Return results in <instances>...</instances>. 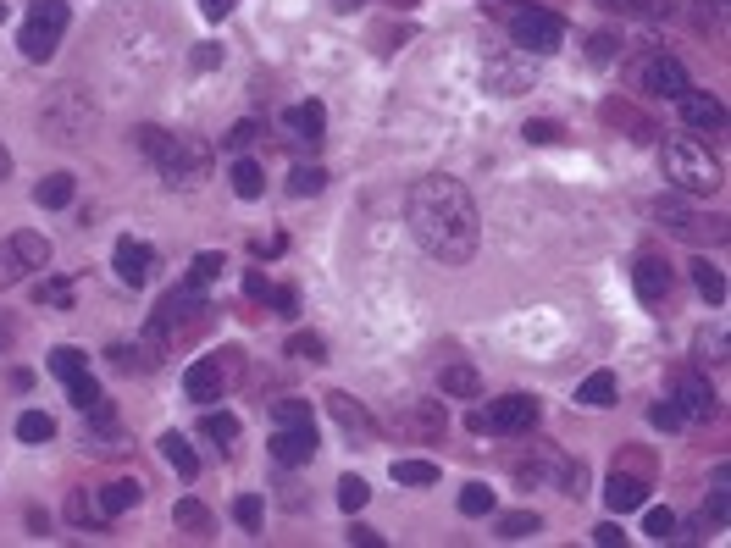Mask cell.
I'll return each mask as SVG.
<instances>
[{"label": "cell", "mask_w": 731, "mask_h": 548, "mask_svg": "<svg viewBox=\"0 0 731 548\" xmlns=\"http://www.w3.org/2000/svg\"><path fill=\"white\" fill-rule=\"evenodd\" d=\"M405 216L416 244L444 266H466L477 255V205H471L466 183L460 178H421L405 194Z\"/></svg>", "instance_id": "1"}, {"label": "cell", "mask_w": 731, "mask_h": 548, "mask_svg": "<svg viewBox=\"0 0 731 548\" xmlns=\"http://www.w3.org/2000/svg\"><path fill=\"white\" fill-rule=\"evenodd\" d=\"M660 167L682 194H715L720 189V161L698 139H671L660 150Z\"/></svg>", "instance_id": "2"}, {"label": "cell", "mask_w": 731, "mask_h": 548, "mask_svg": "<svg viewBox=\"0 0 731 548\" xmlns=\"http://www.w3.org/2000/svg\"><path fill=\"white\" fill-rule=\"evenodd\" d=\"M61 34H67V0H34L28 6V23L23 34H17V45H23L28 61H50L61 45Z\"/></svg>", "instance_id": "3"}, {"label": "cell", "mask_w": 731, "mask_h": 548, "mask_svg": "<svg viewBox=\"0 0 731 548\" xmlns=\"http://www.w3.org/2000/svg\"><path fill=\"white\" fill-rule=\"evenodd\" d=\"M510 45L527 50V56H554L565 45V23L543 6H516L510 12Z\"/></svg>", "instance_id": "4"}, {"label": "cell", "mask_w": 731, "mask_h": 548, "mask_svg": "<svg viewBox=\"0 0 731 548\" xmlns=\"http://www.w3.org/2000/svg\"><path fill=\"white\" fill-rule=\"evenodd\" d=\"M538 427V399L527 394H504L488 410H471V432H493V438H521Z\"/></svg>", "instance_id": "5"}, {"label": "cell", "mask_w": 731, "mask_h": 548, "mask_svg": "<svg viewBox=\"0 0 731 548\" xmlns=\"http://www.w3.org/2000/svg\"><path fill=\"white\" fill-rule=\"evenodd\" d=\"M156 167L172 189H178V183H200L205 172H211V150H205L200 139H189V133H167L161 150H156Z\"/></svg>", "instance_id": "6"}, {"label": "cell", "mask_w": 731, "mask_h": 548, "mask_svg": "<svg viewBox=\"0 0 731 548\" xmlns=\"http://www.w3.org/2000/svg\"><path fill=\"white\" fill-rule=\"evenodd\" d=\"M632 84L654 100H682L687 89H693L687 84V67L676 56H665V50H648V56L632 61Z\"/></svg>", "instance_id": "7"}, {"label": "cell", "mask_w": 731, "mask_h": 548, "mask_svg": "<svg viewBox=\"0 0 731 548\" xmlns=\"http://www.w3.org/2000/svg\"><path fill=\"white\" fill-rule=\"evenodd\" d=\"M45 266H50V244L39 233H12L0 244V288L23 283L28 272H45Z\"/></svg>", "instance_id": "8"}, {"label": "cell", "mask_w": 731, "mask_h": 548, "mask_svg": "<svg viewBox=\"0 0 731 548\" xmlns=\"http://www.w3.org/2000/svg\"><path fill=\"white\" fill-rule=\"evenodd\" d=\"M532 56L527 50H504V56H493L488 67H482V84L493 89V95H521V89H532Z\"/></svg>", "instance_id": "9"}, {"label": "cell", "mask_w": 731, "mask_h": 548, "mask_svg": "<svg viewBox=\"0 0 731 548\" xmlns=\"http://www.w3.org/2000/svg\"><path fill=\"white\" fill-rule=\"evenodd\" d=\"M89 100H78V89H61L56 95V106H45V128H50V139H61V144H72L78 133L89 128Z\"/></svg>", "instance_id": "10"}, {"label": "cell", "mask_w": 731, "mask_h": 548, "mask_svg": "<svg viewBox=\"0 0 731 548\" xmlns=\"http://www.w3.org/2000/svg\"><path fill=\"white\" fill-rule=\"evenodd\" d=\"M671 405L682 410V421H709L715 416V388H709V377H698V371H682V377L671 382Z\"/></svg>", "instance_id": "11"}, {"label": "cell", "mask_w": 731, "mask_h": 548, "mask_svg": "<svg viewBox=\"0 0 731 548\" xmlns=\"http://www.w3.org/2000/svg\"><path fill=\"white\" fill-rule=\"evenodd\" d=\"M111 266H117V283L144 288V283H150V272H156V250H150L144 239H117V250H111Z\"/></svg>", "instance_id": "12"}, {"label": "cell", "mask_w": 731, "mask_h": 548, "mask_svg": "<svg viewBox=\"0 0 731 548\" xmlns=\"http://www.w3.org/2000/svg\"><path fill=\"white\" fill-rule=\"evenodd\" d=\"M222 382H228L222 360H216V355H205V360H194V366L183 371V394H189V399H200V405H211V399H222Z\"/></svg>", "instance_id": "13"}, {"label": "cell", "mask_w": 731, "mask_h": 548, "mask_svg": "<svg viewBox=\"0 0 731 548\" xmlns=\"http://www.w3.org/2000/svg\"><path fill=\"white\" fill-rule=\"evenodd\" d=\"M316 454V427H277L272 432V460L277 465H305Z\"/></svg>", "instance_id": "14"}, {"label": "cell", "mask_w": 731, "mask_h": 548, "mask_svg": "<svg viewBox=\"0 0 731 548\" xmlns=\"http://www.w3.org/2000/svg\"><path fill=\"white\" fill-rule=\"evenodd\" d=\"M632 277H637V299H643V305H660V299H671V266H665L660 255H643Z\"/></svg>", "instance_id": "15"}, {"label": "cell", "mask_w": 731, "mask_h": 548, "mask_svg": "<svg viewBox=\"0 0 731 548\" xmlns=\"http://www.w3.org/2000/svg\"><path fill=\"white\" fill-rule=\"evenodd\" d=\"M399 427L416 432V438H438V432H444V405H438V399H410V405L399 410Z\"/></svg>", "instance_id": "16"}, {"label": "cell", "mask_w": 731, "mask_h": 548, "mask_svg": "<svg viewBox=\"0 0 731 548\" xmlns=\"http://www.w3.org/2000/svg\"><path fill=\"white\" fill-rule=\"evenodd\" d=\"M438 388H444V399H482V377H477V366H466V360H449V366L438 371Z\"/></svg>", "instance_id": "17"}, {"label": "cell", "mask_w": 731, "mask_h": 548, "mask_svg": "<svg viewBox=\"0 0 731 548\" xmlns=\"http://www.w3.org/2000/svg\"><path fill=\"white\" fill-rule=\"evenodd\" d=\"M676 106H682V117L693 122V128H726V106H720L715 95H698V89H687Z\"/></svg>", "instance_id": "18"}, {"label": "cell", "mask_w": 731, "mask_h": 548, "mask_svg": "<svg viewBox=\"0 0 731 548\" xmlns=\"http://www.w3.org/2000/svg\"><path fill=\"white\" fill-rule=\"evenodd\" d=\"M648 499V482L643 477H621V471H615L610 482H604V504H610L615 515H626V510H637V504Z\"/></svg>", "instance_id": "19"}, {"label": "cell", "mask_w": 731, "mask_h": 548, "mask_svg": "<svg viewBox=\"0 0 731 548\" xmlns=\"http://www.w3.org/2000/svg\"><path fill=\"white\" fill-rule=\"evenodd\" d=\"M327 410L338 416V427H349V432H360V438H372L377 432V421L366 416V405H355L349 394H327Z\"/></svg>", "instance_id": "20"}, {"label": "cell", "mask_w": 731, "mask_h": 548, "mask_svg": "<svg viewBox=\"0 0 731 548\" xmlns=\"http://www.w3.org/2000/svg\"><path fill=\"white\" fill-rule=\"evenodd\" d=\"M288 128L316 144V139H322V128H327V106H322V100H300V106L288 111Z\"/></svg>", "instance_id": "21"}, {"label": "cell", "mask_w": 731, "mask_h": 548, "mask_svg": "<svg viewBox=\"0 0 731 548\" xmlns=\"http://www.w3.org/2000/svg\"><path fill=\"white\" fill-rule=\"evenodd\" d=\"M139 499H144V488H139V482H128V477H122V482H106V488H100V515L111 521V515L133 510Z\"/></svg>", "instance_id": "22"}, {"label": "cell", "mask_w": 731, "mask_h": 548, "mask_svg": "<svg viewBox=\"0 0 731 548\" xmlns=\"http://www.w3.org/2000/svg\"><path fill=\"white\" fill-rule=\"evenodd\" d=\"M576 399H582L588 410H610L615 405V371H593V377L576 388Z\"/></svg>", "instance_id": "23"}, {"label": "cell", "mask_w": 731, "mask_h": 548, "mask_svg": "<svg viewBox=\"0 0 731 548\" xmlns=\"http://www.w3.org/2000/svg\"><path fill=\"white\" fill-rule=\"evenodd\" d=\"M67 399H72V410H84V416H100V410H106V399H100V382L89 377V371L67 382Z\"/></svg>", "instance_id": "24"}, {"label": "cell", "mask_w": 731, "mask_h": 548, "mask_svg": "<svg viewBox=\"0 0 731 548\" xmlns=\"http://www.w3.org/2000/svg\"><path fill=\"white\" fill-rule=\"evenodd\" d=\"M161 454H167V465L178 471V477H194V471H200V460H194V449H189L183 432H167V438H161Z\"/></svg>", "instance_id": "25"}, {"label": "cell", "mask_w": 731, "mask_h": 548, "mask_svg": "<svg viewBox=\"0 0 731 548\" xmlns=\"http://www.w3.org/2000/svg\"><path fill=\"white\" fill-rule=\"evenodd\" d=\"M172 521H178L189 537H211V510H205L200 499H178V510H172Z\"/></svg>", "instance_id": "26"}, {"label": "cell", "mask_w": 731, "mask_h": 548, "mask_svg": "<svg viewBox=\"0 0 731 548\" xmlns=\"http://www.w3.org/2000/svg\"><path fill=\"white\" fill-rule=\"evenodd\" d=\"M233 194H239V200H261V194H266V172L255 167V161H233Z\"/></svg>", "instance_id": "27"}, {"label": "cell", "mask_w": 731, "mask_h": 548, "mask_svg": "<svg viewBox=\"0 0 731 548\" xmlns=\"http://www.w3.org/2000/svg\"><path fill=\"white\" fill-rule=\"evenodd\" d=\"M34 200L45 205V211H56V205H72V172H50V178L34 189Z\"/></svg>", "instance_id": "28"}, {"label": "cell", "mask_w": 731, "mask_h": 548, "mask_svg": "<svg viewBox=\"0 0 731 548\" xmlns=\"http://www.w3.org/2000/svg\"><path fill=\"white\" fill-rule=\"evenodd\" d=\"M394 482H405V488H432V482H438V465L432 460H394Z\"/></svg>", "instance_id": "29"}, {"label": "cell", "mask_w": 731, "mask_h": 548, "mask_svg": "<svg viewBox=\"0 0 731 548\" xmlns=\"http://www.w3.org/2000/svg\"><path fill=\"white\" fill-rule=\"evenodd\" d=\"M17 438L23 443H50L56 438V421H50L45 410H23V416H17Z\"/></svg>", "instance_id": "30"}, {"label": "cell", "mask_w": 731, "mask_h": 548, "mask_svg": "<svg viewBox=\"0 0 731 548\" xmlns=\"http://www.w3.org/2000/svg\"><path fill=\"white\" fill-rule=\"evenodd\" d=\"M222 266H228L222 255H216V250H205V255H194V266H189V277H183V283H189V288H200V294H205V288H211L216 277H222Z\"/></svg>", "instance_id": "31"}, {"label": "cell", "mask_w": 731, "mask_h": 548, "mask_svg": "<svg viewBox=\"0 0 731 548\" xmlns=\"http://www.w3.org/2000/svg\"><path fill=\"white\" fill-rule=\"evenodd\" d=\"M200 432H205V438H216V443H222V449H228V443L239 438V416H228V410H205Z\"/></svg>", "instance_id": "32"}, {"label": "cell", "mask_w": 731, "mask_h": 548, "mask_svg": "<svg viewBox=\"0 0 731 548\" xmlns=\"http://www.w3.org/2000/svg\"><path fill=\"white\" fill-rule=\"evenodd\" d=\"M272 421H277V427H316V416H311V405H305V399H277Z\"/></svg>", "instance_id": "33"}, {"label": "cell", "mask_w": 731, "mask_h": 548, "mask_svg": "<svg viewBox=\"0 0 731 548\" xmlns=\"http://www.w3.org/2000/svg\"><path fill=\"white\" fill-rule=\"evenodd\" d=\"M50 371H56L61 382H72V377H84V371H89V360H84V349H72V344H61L56 355H50Z\"/></svg>", "instance_id": "34"}, {"label": "cell", "mask_w": 731, "mask_h": 548, "mask_svg": "<svg viewBox=\"0 0 731 548\" xmlns=\"http://www.w3.org/2000/svg\"><path fill=\"white\" fill-rule=\"evenodd\" d=\"M654 211H660V222L671 227V233H682V239H698V222H693V216H687L676 200H660V205H654Z\"/></svg>", "instance_id": "35"}, {"label": "cell", "mask_w": 731, "mask_h": 548, "mask_svg": "<svg viewBox=\"0 0 731 548\" xmlns=\"http://www.w3.org/2000/svg\"><path fill=\"white\" fill-rule=\"evenodd\" d=\"M532 532H543V521L532 510H516V515H504L499 521V537H510V543H521V537H532Z\"/></svg>", "instance_id": "36"}, {"label": "cell", "mask_w": 731, "mask_h": 548, "mask_svg": "<svg viewBox=\"0 0 731 548\" xmlns=\"http://www.w3.org/2000/svg\"><path fill=\"white\" fill-rule=\"evenodd\" d=\"M693 277H698V294H704L709 305H720V299H726V277H720L709 261H698V266H693Z\"/></svg>", "instance_id": "37"}, {"label": "cell", "mask_w": 731, "mask_h": 548, "mask_svg": "<svg viewBox=\"0 0 731 548\" xmlns=\"http://www.w3.org/2000/svg\"><path fill=\"white\" fill-rule=\"evenodd\" d=\"M288 355H294V360H311V366H322V360H327V344H322L316 333H294V338H288Z\"/></svg>", "instance_id": "38"}, {"label": "cell", "mask_w": 731, "mask_h": 548, "mask_svg": "<svg viewBox=\"0 0 731 548\" xmlns=\"http://www.w3.org/2000/svg\"><path fill=\"white\" fill-rule=\"evenodd\" d=\"M488 510H493V488L466 482V488H460V515H488Z\"/></svg>", "instance_id": "39"}, {"label": "cell", "mask_w": 731, "mask_h": 548, "mask_svg": "<svg viewBox=\"0 0 731 548\" xmlns=\"http://www.w3.org/2000/svg\"><path fill=\"white\" fill-rule=\"evenodd\" d=\"M322 183H327V172L322 167H294V178H288V194H322Z\"/></svg>", "instance_id": "40"}, {"label": "cell", "mask_w": 731, "mask_h": 548, "mask_svg": "<svg viewBox=\"0 0 731 548\" xmlns=\"http://www.w3.org/2000/svg\"><path fill=\"white\" fill-rule=\"evenodd\" d=\"M366 499H372V488H366L360 477H344V482H338V504H344L349 515H355V510H366Z\"/></svg>", "instance_id": "41"}, {"label": "cell", "mask_w": 731, "mask_h": 548, "mask_svg": "<svg viewBox=\"0 0 731 548\" xmlns=\"http://www.w3.org/2000/svg\"><path fill=\"white\" fill-rule=\"evenodd\" d=\"M34 294H39V305H61V310L72 305V288L61 283V277H39V288H34Z\"/></svg>", "instance_id": "42"}, {"label": "cell", "mask_w": 731, "mask_h": 548, "mask_svg": "<svg viewBox=\"0 0 731 548\" xmlns=\"http://www.w3.org/2000/svg\"><path fill=\"white\" fill-rule=\"evenodd\" d=\"M255 139H261V122H255V117H244V122H233V133H228L222 144H228V150L239 155V150H250Z\"/></svg>", "instance_id": "43"}, {"label": "cell", "mask_w": 731, "mask_h": 548, "mask_svg": "<svg viewBox=\"0 0 731 548\" xmlns=\"http://www.w3.org/2000/svg\"><path fill=\"white\" fill-rule=\"evenodd\" d=\"M233 521H239L244 532H261V499H255V493H244V499L233 504Z\"/></svg>", "instance_id": "44"}, {"label": "cell", "mask_w": 731, "mask_h": 548, "mask_svg": "<svg viewBox=\"0 0 731 548\" xmlns=\"http://www.w3.org/2000/svg\"><path fill=\"white\" fill-rule=\"evenodd\" d=\"M643 532L654 537V543H665V537H676V515H671V510H648Z\"/></svg>", "instance_id": "45"}, {"label": "cell", "mask_w": 731, "mask_h": 548, "mask_svg": "<svg viewBox=\"0 0 731 548\" xmlns=\"http://www.w3.org/2000/svg\"><path fill=\"white\" fill-rule=\"evenodd\" d=\"M521 133H527V144H554V139H560V122L538 117V122H527V128H521Z\"/></svg>", "instance_id": "46"}, {"label": "cell", "mask_w": 731, "mask_h": 548, "mask_svg": "<svg viewBox=\"0 0 731 548\" xmlns=\"http://www.w3.org/2000/svg\"><path fill=\"white\" fill-rule=\"evenodd\" d=\"M610 12H637V17H660V0H599Z\"/></svg>", "instance_id": "47"}, {"label": "cell", "mask_w": 731, "mask_h": 548, "mask_svg": "<svg viewBox=\"0 0 731 548\" xmlns=\"http://www.w3.org/2000/svg\"><path fill=\"white\" fill-rule=\"evenodd\" d=\"M648 421H654V427H665V432H676V427H682V410H676L671 399H665V405L648 410Z\"/></svg>", "instance_id": "48"}, {"label": "cell", "mask_w": 731, "mask_h": 548, "mask_svg": "<svg viewBox=\"0 0 731 548\" xmlns=\"http://www.w3.org/2000/svg\"><path fill=\"white\" fill-rule=\"evenodd\" d=\"M161 139H167V128H139L133 133V144H139L144 155H150V161H156V150H161Z\"/></svg>", "instance_id": "49"}, {"label": "cell", "mask_w": 731, "mask_h": 548, "mask_svg": "<svg viewBox=\"0 0 731 548\" xmlns=\"http://www.w3.org/2000/svg\"><path fill=\"white\" fill-rule=\"evenodd\" d=\"M272 305H277V316H300V294L294 288H272Z\"/></svg>", "instance_id": "50"}, {"label": "cell", "mask_w": 731, "mask_h": 548, "mask_svg": "<svg viewBox=\"0 0 731 548\" xmlns=\"http://www.w3.org/2000/svg\"><path fill=\"white\" fill-rule=\"evenodd\" d=\"M244 294H250V299H272V283H266L261 272H244Z\"/></svg>", "instance_id": "51"}, {"label": "cell", "mask_w": 731, "mask_h": 548, "mask_svg": "<svg viewBox=\"0 0 731 548\" xmlns=\"http://www.w3.org/2000/svg\"><path fill=\"white\" fill-rule=\"evenodd\" d=\"M588 56H593V61H610V56H615V39H610V34H593V39H588Z\"/></svg>", "instance_id": "52"}, {"label": "cell", "mask_w": 731, "mask_h": 548, "mask_svg": "<svg viewBox=\"0 0 731 548\" xmlns=\"http://www.w3.org/2000/svg\"><path fill=\"white\" fill-rule=\"evenodd\" d=\"M593 543H599V548H615V543H621V526H615V521L593 526Z\"/></svg>", "instance_id": "53"}, {"label": "cell", "mask_w": 731, "mask_h": 548, "mask_svg": "<svg viewBox=\"0 0 731 548\" xmlns=\"http://www.w3.org/2000/svg\"><path fill=\"white\" fill-rule=\"evenodd\" d=\"M349 543H360V548H383V537H377L372 526H355V532H349Z\"/></svg>", "instance_id": "54"}, {"label": "cell", "mask_w": 731, "mask_h": 548, "mask_svg": "<svg viewBox=\"0 0 731 548\" xmlns=\"http://www.w3.org/2000/svg\"><path fill=\"white\" fill-rule=\"evenodd\" d=\"M216 61H222V50H216V45H200V50H194V67H216Z\"/></svg>", "instance_id": "55"}, {"label": "cell", "mask_w": 731, "mask_h": 548, "mask_svg": "<svg viewBox=\"0 0 731 548\" xmlns=\"http://www.w3.org/2000/svg\"><path fill=\"white\" fill-rule=\"evenodd\" d=\"M200 12H205V17H228L233 0H200Z\"/></svg>", "instance_id": "56"}, {"label": "cell", "mask_w": 731, "mask_h": 548, "mask_svg": "<svg viewBox=\"0 0 731 548\" xmlns=\"http://www.w3.org/2000/svg\"><path fill=\"white\" fill-rule=\"evenodd\" d=\"M6 172H12V150L0 144V183H6Z\"/></svg>", "instance_id": "57"}, {"label": "cell", "mask_w": 731, "mask_h": 548, "mask_svg": "<svg viewBox=\"0 0 731 548\" xmlns=\"http://www.w3.org/2000/svg\"><path fill=\"white\" fill-rule=\"evenodd\" d=\"M338 12H355V6H366V0H333Z\"/></svg>", "instance_id": "58"}, {"label": "cell", "mask_w": 731, "mask_h": 548, "mask_svg": "<svg viewBox=\"0 0 731 548\" xmlns=\"http://www.w3.org/2000/svg\"><path fill=\"white\" fill-rule=\"evenodd\" d=\"M0 17H6V0H0Z\"/></svg>", "instance_id": "59"}]
</instances>
